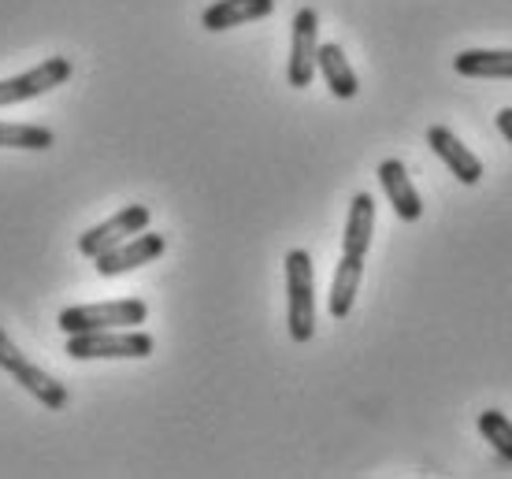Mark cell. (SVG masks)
Returning a JSON list of instances; mask_svg holds the SVG:
<instances>
[{"label":"cell","instance_id":"obj_1","mask_svg":"<svg viewBox=\"0 0 512 479\" xmlns=\"http://www.w3.org/2000/svg\"><path fill=\"white\" fill-rule=\"evenodd\" d=\"M156 350L149 331L138 327H112V331H82V335H67L64 353L71 361H145Z\"/></svg>","mask_w":512,"mask_h":479},{"label":"cell","instance_id":"obj_2","mask_svg":"<svg viewBox=\"0 0 512 479\" xmlns=\"http://www.w3.org/2000/svg\"><path fill=\"white\" fill-rule=\"evenodd\" d=\"M286 324L294 342H308L316 335V279L308 249L286 253Z\"/></svg>","mask_w":512,"mask_h":479},{"label":"cell","instance_id":"obj_3","mask_svg":"<svg viewBox=\"0 0 512 479\" xmlns=\"http://www.w3.org/2000/svg\"><path fill=\"white\" fill-rule=\"evenodd\" d=\"M149 320V305L141 298L104 301V305H71L60 312V331L82 335V331H112V327H138Z\"/></svg>","mask_w":512,"mask_h":479},{"label":"cell","instance_id":"obj_4","mask_svg":"<svg viewBox=\"0 0 512 479\" xmlns=\"http://www.w3.org/2000/svg\"><path fill=\"white\" fill-rule=\"evenodd\" d=\"M0 368H4L8 376H15V383H19L23 390H30V394L45 405V409H56V413H60V409L67 405V387H64V383H60V379H52L45 368H38V364L26 361L23 353H19V346H15L4 331H0Z\"/></svg>","mask_w":512,"mask_h":479},{"label":"cell","instance_id":"obj_5","mask_svg":"<svg viewBox=\"0 0 512 479\" xmlns=\"http://www.w3.org/2000/svg\"><path fill=\"white\" fill-rule=\"evenodd\" d=\"M71 71H75V67H71L67 56H49V60H41L38 67L23 71V75L4 78V82H0V108L45 97V93H52L56 86H64L67 78H71Z\"/></svg>","mask_w":512,"mask_h":479},{"label":"cell","instance_id":"obj_6","mask_svg":"<svg viewBox=\"0 0 512 479\" xmlns=\"http://www.w3.org/2000/svg\"><path fill=\"white\" fill-rule=\"evenodd\" d=\"M316 52H320V15H316V8H301L294 15L290 64H286V82L294 90L312 86V78H316Z\"/></svg>","mask_w":512,"mask_h":479},{"label":"cell","instance_id":"obj_7","mask_svg":"<svg viewBox=\"0 0 512 479\" xmlns=\"http://www.w3.org/2000/svg\"><path fill=\"white\" fill-rule=\"evenodd\" d=\"M164 249H167L164 234H153L149 227H145V231H138L134 238L119 242L116 249L101 253L93 264H97V275H104V279H119V275L138 272V268H145V264H153L156 257H164Z\"/></svg>","mask_w":512,"mask_h":479},{"label":"cell","instance_id":"obj_8","mask_svg":"<svg viewBox=\"0 0 512 479\" xmlns=\"http://www.w3.org/2000/svg\"><path fill=\"white\" fill-rule=\"evenodd\" d=\"M145 227H149V205H127V208H119L112 220L97 223V227H90V231L82 234V238H78V249L90 260H97L101 253L116 249L119 242L134 238V234L145 231Z\"/></svg>","mask_w":512,"mask_h":479},{"label":"cell","instance_id":"obj_9","mask_svg":"<svg viewBox=\"0 0 512 479\" xmlns=\"http://www.w3.org/2000/svg\"><path fill=\"white\" fill-rule=\"evenodd\" d=\"M427 145H431V153L446 164L453 175H457V182H464V186H475V182L483 179V160L468 149V145L453 134L449 127H431L427 130Z\"/></svg>","mask_w":512,"mask_h":479},{"label":"cell","instance_id":"obj_10","mask_svg":"<svg viewBox=\"0 0 512 479\" xmlns=\"http://www.w3.org/2000/svg\"><path fill=\"white\" fill-rule=\"evenodd\" d=\"M379 182H383V190H386V201L394 205L397 220H405V223L420 220L423 201H420V194H416V186H412L409 171H405L401 160H383V164H379Z\"/></svg>","mask_w":512,"mask_h":479},{"label":"cell","instance_id":"obj_11","mask_svg":"<svg viewBox=\"0 0 512 479\" xmlns=\"http://www.w3.org/2000/svg\"><path fill=\"white\" fill-rule=\"evenodd\" d=\"M275 12V0H216L208 4L201 15V26L219 34V30H234V26L256 23V19H268Z\"/></svg>","mask_w":512,"mask_h":479},{"label":"cell","instance_id":"obj_12","mask_svg":"<svg viewBox=\"0 0 512 479\" xmlns=\"http://www.w3.org/2000/svg\"><path fill=\"white\" fill-rule=\"evenodd\" d=\"M316 71L327 78V90H331L338 101H353V97H357V90H360L357 71L349 67L346 52H342L338 41L320 45V52H316Z\"/></svg>","mask_w":512,"mask_h":479},{"label":"cell","instance_id":"obj_13","mask_svg":"<svg viewBox=\"0 0 512 479\" xmlns=\"http://www.w3.org/2000/svg\"><path fill=\"white\" fill-rule=\"evenodd\" d=\"M360 279H364V257H349V253H342L338 268H334L331 298H327V309H331L334 320H346L349 312H353Z\"/></svg>","mask_w":512,"mask_h":479},{"label":"cell","instance_id":"obj_14","mask_svg":"<svg viewBox=\"0 0 512 479\" xmlns=\"http://www.w3.org/2000/svg\"><path fill=\"white\" fill-rule=\"evenodd\" d=\"M372 231H375V197L357 194L353 197V205H349L346 234H342V253H349V257H368Z\"/></svg>","mask_w":512,"mask_h":479},{"label":"cell","instance_id":"obj_15","mask_svg":"<svg viewBox=\"0 0 512 479\" xmlns=\"http://www.w3.org/2000/svg\"><path fill=\"white\" fill-rule=\"evenodd\" d=\"M453 71L464 78H512V49H464L453 56Z\"/></svg>","mask_w":512,"mask_h":479},{"label":"cell","instance_id":"obj_16","mask_svg":"<svg viewBox=\"0 0 512 479\" xmlns=\"http://www.w3.org/2000/svg\"><path fill=\"white\" fill-rule=\"evenodd\" d=\"M56 145V134L49 127H34V123H0V149H30V153H45Z\"/></svg>","mask_w":512,"mask_h":479},{"label":"cell","instance_id":"obj_17","mask_svg":"<svg viewBox=\"0 0 512 479\" xmlns=\"http://www.w3.org/2000/svg\"><path fill=\"white\" fill-rule=\"evenodd\" d=\"M479 431H483V439L494 446V454L512 465V420L509 416L501 413V409H487V413H479Z\"/></svg>","mask_w":512,"mask_h":479},{"label":"cell","instance_id":"obj_18","mask_svg":"<svg viewBox=\"0 0 512 479\" xmlns=\"http://www.w3.org/2000/svg\"><path fill=\"white\" fill-rule=\"evenodd\" d=\"M494 123H498V130L505 134V142L512 145V108H501L498 116H494Z\"/></svg>","mask_w":512,"mask_h":479}]
</instances>
